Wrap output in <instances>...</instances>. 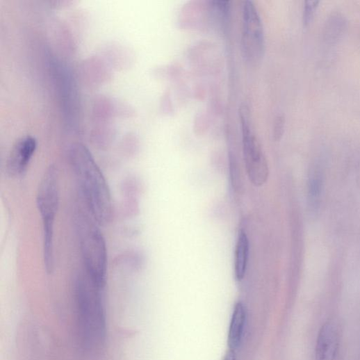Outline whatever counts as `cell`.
Here are the masks:
<instances>
[{
  "mask_svg": "<svg viewBox=\"0 0 360 360\" xmlns=\"http://www.w3.org/2000/svg\"><path fill=\"white\" fill-rule=\"evenodd\" d=\"M265 35L261 17L252 1H245L243 9L242 50L246 61L256 64L265 53Z\"/></svg>",
  "mask_w": 360,
  "mask_h": 360,
  "instance_id": "8992f818",
  "label": "cell"
},
{
  "mask_svg": "<svg viewBox=\"0 0 360 360\" xmlns=\"http://www.w3.org/2000/svg\"><path fill=\"white\" fill-rule=\"evenodd\" d=\"M243 132V154L247 173L252 183L261 187L267 182L269 167L261 146L250 123L249 109L245 104L239 110Z\"/></svg>",
  "mask_w": 360,
  "mask_h": 360,
  "instance_id": "5b68a950",
  "label": "cell"
},
{
  "mask_svg": "<svg viewBox=\"0 0 360 360\" xmlns=\"http://www.w3.org/2000/svg\"><path fill=\"white\" fill-rule=\"evenodd\" d=\"M341 328L335 318L326 321L317 339L316 360H335L341 341Z\"/></svg>",
  "mask_w": 360,
  "mask_h": 360,
  "instance_id": "ba28073f",
  "label": "cell"
},
{
  "mask_svg": "<svg viewBox=\"0 0 360 360\" xmlns=\"http://www.w3.org/2000/svg\"><path fill=\"white\" fill-rule=\"evenodd\" d=\"M73 298L81 347L87 353L99 352L107 337L104 290L97 287L84 273L73 281Z\"/></svg>",
  "mask_w": 360,
  "mask_h": 360,
  "instance_id": "6da1fadb",
  "label": "cell"
},
{
  "mask_svg": "<svg viewBox=\"0 0 360 360\" xmlns=\"http://www.w3.org/2000/svg\"><path fill=\"white\" fill-rule=\"evenodd\" d=\"M61 197L60 174L50 165L42 174L37 190L36 205L42 225V253L44 269L52 273L55 266L54 229Z\"/></svg>",
  "mask_w": 360,
  "mask_h": 360,
  "instance_id": "277c9868",
  "label": "cell"
},
{
  "mask_svg": "<svg viewBox=\"0 0 360 360\" xmlns=\"http://www.w3.org/2000/svg\"><path fill=\"white\" fill-rule=\"evenodd\" d=\"M323 185L322 167L318 163H315L310 169L309 177V199L313 211H316L320 206Z\"/></svg>",
  "mask_w": 360,
  "mask_h": 360,
  "instance_id": "8fae6325",
  "label": "cell"
},
{
  "mask_svg": "<svg viewBox=\"0 0 360 360\" xmlns=\"http://www.w3.org/2000/svg\"><path fill=\"white\" fill-rule=\"evenodd\" d=\"M318 0H306L304 11V24L308 26L313 19L316 10L318 6Z\"/></svg>",
  "mask_w": 360,
  "mask_h": 360,
  "instance_id": "4fadbf2b",
  "label": "cell"
},
{
  "mask_svg": "<svg viewBox=\"0 0 360 360\" xmlns=\"http://www.w3.org/2000/svg\"><path fill=\"white\" fill-rule=\"evenodd\" d=\"M224 360H235V352L234 350H230L227 354Z\"/></svg>",
  "mask_w": 360,
  "mask_h": 360,
  "instance_id": "9a60e30c",
  "label": "cell"
},
{
  "mask_svg": "<svg viewBox=\"0 0 360 360\" xmlns=\"http://www.w3.org/2000/svg\"><path fill=\"white\" fill-rule=\"evenodd\" d=\"M347 27L345 17L339 13L332 14L323 28V38L328 44H334L344 34Z\"/></svg>",
  "mask_w": 360,
  "mask_h": 360,
  "instance_id": "7c38bea8",
  "label": "cell"
},
{
  "mask_svg": "<svg viewBox=\"0 0 360 360\" xmlns=\"http://www.w3.org/2000/svg\"><path fill=\"white\" fill-rule=\"evenodd\" d=\"M249 240L245 230L238 234L234 254V275L237 281L245 279L249 258Z\"/></svg>",
  "mask_w": 360,
  "mask_h": 360,
  "instance_id": "30bf717a",
  "label": "cell"
},
{
  "mask_svg": "<svg viewBox=\"0 0 360 360\" xmlns=\"http://www.w3.org/2000/svg\"><path fill=\"white\" fill-rule=\"evenodd\" d=\"M74 224L84 272L99 288L105 290L108 273L106 240L95 220L79 197L74 211Z\"/></svg>",
  "mask_w": 360,
  "mask_h": 360,
  "instance_id": "3957f363",
  "label": "cell"
},
{
  "mask_svg": "<svg viewBox=\"0 0 360 360\" xmlns=\"http://www.w3.org/2000/svg\"><path fill=\"white\" fill-rule=\"evenodd\" d=\"M37 147V140L30 136L22 137L16 141L6 163V170L10 177L18 178L26 172Z\"/></svg>",
  "mask_w": 360,
  "mask_h": 360,
  "instance_id": "52a82bcc",
  "label": "cell"
},
{
  "mask_svg": "<svg viewBox=\"0 0 360 360\" xmlns=\"http://www.w3.org/2000/svg\"><path fill=\"white\" fill-rule=\"evenodd\" d=\"M247 322V311L243 303L236 304L231 318L228 333V345L230 350H236L241 344Z\"/></svg>",
  "mask_w": 360,
  "mask_h": 360,
  "instance_id": "9c48e42d",
  "label": "cell"
},
{
  "mask_svg": "<svg viewBox=\"0 0 360 360\" xmlns=\"http://www.w3.org/2000/svg\"><path fill=\"white\" fill-rule=\"evenodd\" d=\"M69 162L79 189V197L101 226L113 218L112 197L106 179L90 150L83 144H73L68 150Z\"/></svg>",
  "mask_w": 360,
  "mask_h": 360,
  "instance_id": "7a4b0ae2",
  "label": "cell"
},
{
  "mask_svg": "<svg viewBox=\"0 0 360 360\" xmlns=\"http://www.w3.org/2000/svg\"><path fill=\"white\" fill-rule=\"evenodd\" d=\"M285 129V117L278 115L275 119L273 127V139L275 142L280 141L283 137Z\"/></svg>",
  "mask_w": 360,
  "mask_h": 360,
  "instance_id": "5bb4252c",
  "label": "cell"
}]
</instances>
